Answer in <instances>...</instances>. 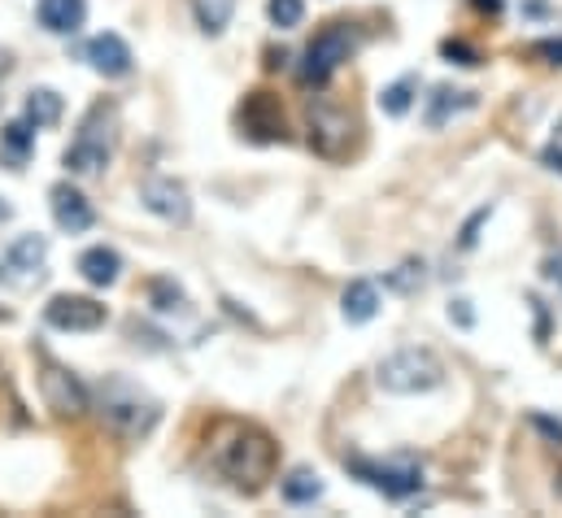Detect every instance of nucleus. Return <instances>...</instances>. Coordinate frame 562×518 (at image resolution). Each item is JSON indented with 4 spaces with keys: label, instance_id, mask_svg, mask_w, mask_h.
<instances>
[{
    "label": "nucleus",
    "instance_id": "nucleus-1",
    "mask_svg": "<svg viewBox=\"0 0 562 518\" xmlns=\"http://www.w3.org/2000/svg\"><path fill=\"white\" fill-rule=\"evenodd\" d=\"M214 471L236 488V493H262L276 475L280 462V444L271 440V431H262L258 423H227L223 436L210 449Z\"/></svg>",
    "mask_w": 562,
    "mask_h": 518
},
{
    "label": "nucleus",
    "instance_id": "nucleus-2",
    "mask_svg": "<svg viewBox=\"0 0 562 518\" xmlns=\"http://www.w3.org/2000/svg\"><path fill=\"white\" fill-rule=\"evenodd\" d=\"M92 409L101 414V423L114 431V436H123V440H144L153 427H157V418H161V405H157V396H148V392L136 384V380H127V375H105L97 392H92Z\"/></svg>",
    "mask_w": 562,
    "mask_h": 518
},
{
    "label": "nucleus",
    "instance_id": "nucleus-3",
    "mask_svg": "<svg viewBox=\"0 0 562 518\" xmlns=\"http://www.w3.org/2000/svg\"><path fill=\"white\" fill-rule=\"evenodd\" d=\"M375 384L393 396H419V392L445 384V362L423 345H406V349H393L389 358H380Z\"/></svg>",
    "mask_w": 562,
    "mask_h": 518
},
{
    "label": "nucleus",
    "instance_id": "nucleus-4",
    "mask_svg": "<svg viewBox=\"0 0 562 518\" xmlns=\"http://www.w3.org/2000/svg\"><path fill=\"white\" fill-rule=\"evenodd\" d=\"M114 127H119V110L92 105L88 119L79 123L75 144L66 148V170L70 174H105V166L114 157Z\"/></svg>",
    "mask_w": 562,
    "mask_h": 518
},
{
    "label": "nucleus",
    "instance_id": "nucleus-5",
    "mask_svg": "<svg viewBox=\"0 0 562 518\" xmlns=\"http://www.w3.org/2000/svg\"><path fill=\"white\" fill-rule=\"evenodd\" d=\"M345 471L353 480H362L367 488L384 493L389 502H406L423 488V466L415 458H397V462H380V458H362V453H345Z\"/></svg>",
    "mask_w": 562,
    "mask_h": 518
},
{
    "label": "nucleus",
    "instance_id": "nucleus-6",
    "mask_svg": "<svg viewBox=\"0 0 562 518\" xmlns=\"http://www.w3.org/2000/svg\"><path fill=\"white\" fill-rule=\"evenodd\" d=\"M353 53H358V31L349 22H327L301 57V83H327Z\"/></svg>",
    "mask_w": 562,
    "mask_h": 518
},
{
    "label": "nucleus",
    "instance_id": "nucleus-7",
    "mask_svg": "<svg viewBox=\"0 0 562 518\" xmlns=\"http://www.w3.org/2000/svg\"><path fill=\"white\" fill-rule=\"evenodd\" d=\"M305 131H310V148L327 161H340L349 153L353 139V114L327 97H310L305 105Z\"/></svg>",
    "mask_w": 562,
    "mask_h": 518
},
{
    "label": "nucleus",
    "instance_id": "nucleus-8",
    "mask_svg": "<svg viewBox=\"0 0 562 518\" xmlns=\"http://www.w3.org/2000/svg\"><path fill=\"white\" fill-rule=\"evenodd\" d=\"M40 396L57 418H83V409H92V392L79 384L75 371H66L61 362H53L48 353H40Z\"/></svg>",
    "mask_w": 562,
    "mask_h": 518
},
{
    "label": "nucleus",
    "instance_id": "nucleus-9",
    "mask_svg": "<svg viewBox=\"0 0 562 518\" xmlns=\"http://www.w3.org/2000/svg\"><path fill=\"white\" fill-rule=\"evenodd\" d=\"M44 258H48V240L44 236H18L0 258V283H9V288L40 283L44 279Z\"/></svg>",
    "mask_w": 562,
    "mask_h": 518
},
{
    "label": "nucleus",
    "instance_id": "nucleus-10",
    "mask_svg": "<svg viewBox=\"0 0 562 518\" xmlns=\"http://www.w3.org/2000/svg\"><path fill=\"white\" fill-rule=\"evenodd\" d=\"M105 305L101 301H92V296H70V292H61V296H53L48 305H44V323L53 327V331H97V327H105Z\"/></svg>",
    "mask_w": 562,
    "mask_h": 518
},
{
    "label": "nucleus",
    "instance_id": "nucleus-11",
    "mask_svg": "<svg viewBox=\"0 0 562 518\" xmlns=\"http://www.w3.org/2000/svg\"><path fill=\"white\" fill-rule=\"evenodd\" d=\"M140 205L153 214V218H161V223H175V227H183L188 218H192V201H188V188L179 183V179H166V174H153V179H144L140 183Z\"/></svg>",
    "mask_w": 562,
    "mask_h": 518
},
{
    "label": "nucleus",
    "instance_id": "nucleus-12",
    "mask_svg": "<svg viewBox=\"0 0 562 518\" xmlns=\"http://www.w3.org/2000/svg\"><path fill=\"white\" fill-rule=\"evenodd\" d=\"M240 127L249 131V139L283 144V139H288V123H283L280 97H271V92H249L245 105H240Z\"/></svg>",
    "mask_w": 562,
    "mask_h": 518
},
{
    "label": "nucleus",
    "instance_id": "nucleus-13",
    "mask_svg": "<svg viewBox=\"0 0 562 518\" xmlns=\"http://www.w3.org/2000/svg\"><path fill=\"white\" fill-rule=\"evenodd\" d=\"M48 205H53V223H57L61 232H70V236H79V232H88V227L97 223L92 201H88L75 183H53V188H48Z\"/></svg>",
    "mask_w": 562,
    "mask_h": 518
},
{
    "label": "nucleus",
    "instance_id": "nucleus-14",
    "mask_svg": "<svg viewBox=\"0 0 562 518\" xmlns=\"http://www.w3.org/2000/svg\"><path fill=\"white\" fill-rule=\"evenodd\" d=\"M88 61H92V70L97 75H105V79H123V75H132V48H127V40L123 35H114V31H105V35H92L88 40Z\"/></svg>",
    "mask_w": 562,
    "mask_h": 518
},
{
    "label": "nucleus",
    "instance_id": "nucleus-15",
    "mask_svg": "<svg viewBox=\"0 0 562 518\" xmlns=\"http://www.w3.org/2000/svg\"><path fill=\"white\" fill-rule=\"evenodd\" d=\"M35 18L53 35H75L83 26V18H88V0H40Z\"/></svg>",
    "mask_w": 562,
    "mask_h": 518
},
{
    "label": "nucleus",
    "instance_id": "nucleus-16",
    "mask_svg": "<svg viewBox=\"0 0 562 518\" xmlns=\"http://www.w3.org/2000/svg\"><path fill=\"white\" fill-rule=\"evenodd\" d=\"M340 314H345V323H371L380 314V288L371 279H353L340 296Z\"/></svg>",
    "mask_w": 562,
    "mask_h": 518
},
{
    "label": "nucleus",
    "instance_id": "nucleus-17",
    "mask_svg": "<svg viewBox=\"0 0 562 518\" xmlns=\"http://www.w3.org/2000/svg\"><path fill=\"white\" fill-rule=\"evenodd\" d=\"M79 274H83L92 288H110V283H119V274H123V258H119L114 249L97 245V249L79 254Z\"/></svg>",
    "mask_w": 562,
    "mask_h": 518
},
{
    "label": "nucleus",
    "instance_id": "nucleus-18",
    "mask_svg": "<svg viewBox=\"0 0 562 518\" xmlns=\"http://www.w3.org/2000/svg\"><path fill=\"white\" fill-rule=\"evenodd\" d=\"M458 110H475V92H453V88H436L431 97H427V114H423V123L431 131H440Z\"/></svg>",
    "mask_w": 562,
    "mask_h": 518
},
{
    "label": "nucleus",
    "instance_id": "nucleus-19",
    "mask_svg": "<svg viewBox=\"0 0 562 518\" xmlns=\"http://www.w3.org/2000/svg\"><path fill=\"white\" fill-rule=\"evenodd\" d=\"M280 493L288 506H314V502L323 497V480H318L310 466H296V471H288V480L280 484Z\"/></svg>",
    "mask_w": 562,
    "mask_h": 518
},
{
    "label": "nucleus",
    "instance_id": "nucleus-20",
    "mask_svg": "<svg viewBox=\"0 0 562 518\" xmlns=\"http://www.w3.org/2000/svg\"><path fill=\"white\" fill-rule=\"evenodd\" d=\"M22 119H26L31 127H53V123H61V97H57L53 88H35V92L26 97Z\"/></svg>",
    "mask_w": 562,
    "mask_h": 518
},
{
    "label": "nucleus",
    "instance_id": "nucleus-21",
    "mask_svg": "<svg viewBox=\"0 0 562 518\" xmlns=\"http://www.w3.org/2000/svg\"><path fill=\"white\" fill-rule=\"evenodd\" d=\"M0 148H4V157H9L13 166H22V161L31 157V148H35V127H31L26 119L4 123V131H0Z\"/></svg>",
    "mask_w": 562,
    "mask_h": 518
},
{
    "label": "nucleus",
    "instance_id": "nucleus-22",
    "mask_svg": "<svg viewBox=\"0 0 562 518\" xmlns=\"http://www.w3.org/2000/svg\"><path fill=\"white\" fill-rule=\"evenodd\" d=\"M192 13H196V26L205 35H223L232 13H236V0H192Z\"/></svg>",
    "mask_w": 562,
    "mask_h": 518
},
{
    "label": "nucleus",
    "instance_id": "nucleus-23",
    "mask_svg": "<svg viewBox=\"0 0 562 518\" xmlns=\"http://www.w3.org/2000/svg\"><path fill=\"white\" fill-rule=\"evenodd\" d=\"M411 105H415V79H397V83H389V88L380 92V110H384L389 119H402Z\"/></svg>",
    "mask_w": 562,
    "mask_h": 518
},
{
    "label": "nucleus",
    "instance_id": "nucleus-24",
    "mask_svg": "<svg viewBox=\"0 0 562 518\" xmlns=\"http://www.w3.org/2000/svg\"><path fill=\"white\" fill-rule=\"evenodd\" d=\"M423 279H427V274H423V261L411 258V261H402L397 270L384 274V288H393V292H402V296H415L423 288Z\"/></svg>",
    "mask_w": 562,
    "mask_h": 518
},
{
    "label": "nucleus",
    "instance_id": "nucleus-25",
    "mask_svg": "<svg viewBox=\"0 0 562 518\" xmlns=\"http://www.w3.org/2000/svg\"><path fill=\"white\" fill-rule=\"evenodd\" d=\"M148 301H153V309H161V314H175V309L188 305V296H183V288H179L175 279H153V283H148Z\"/></svg>",
    "mask_w": 562,
    "mask_h": 518
},
{
    "label": "nucleus",
    "instance_id": "nucleus-26",
    "mask_svg": "<svg viewBox=\"0 0 562 518\" xmlns=\"http://www.w3.org/2000/svg\"><path fill=\"white\" fill-rule=\"evenodd\" d=\"M267 18H271L280 31H292V26H301V18H305V0H267Z\"/></svg>",
    "mask_w": 562,
    "mask_h": 518
},
{
    "label": "nucleus",
    "instance_id": "nucleus-27",
    "mask_svg": "<svg viewBox=\"0 0 562 518\" xmlns=\"http://www.w3.org/2000/svg\"><path fill=\"white\" fill-rule=\"evenodd\" d=\"M440 53H445L449 61H458V66H480V53H475L471 44H462V40H445Z\"/></svg>",
    "mask_w": 562,
    "mask_h": 518
},
{
    "label": "nucleus",
    "instance_id": "nucleus-28",
    "mask_svg": "<svg viewBox=\"0 0 562 518\" xmlns=\"http://www.w3.org/2000/svg\"><path fill=\"white\" fill-rule=\"evenodd\" d=\"M488 218H493V205H484V210H475V218H471V223H467V227H462V240H458V245H462V249H471V245H475V240H480V236H475V232H480V227H484V223H488Z\"/></svg>",
    "mask_w": 562,
    "mask_h": 518
},
{
    "label": "nucleus",
    "instance_id": "nucleus-29",
    "mask_svg": "<svg viewBox=\"0 0 562 518\" xmlns=\"http://www.w3.org/2000/svg\"><path fill=\"white\" fill-rule=\"evenodd\" d=\"M532 53L550 57V66H562V40H541V44H532Z\"/></svg>",
    "mask_w": 562,
    "mask_h": 518
},
{
    "label": "nucleus",
    "instance_id": "nucleus-30",
    "mask_svg": "<svg viewBox=\"0 0 562 518\" xmlns=\"http://www.w3.org/2000/svg\"><path fill=\"white\" fill-rule=\"evenodd\" d=\"M449 318H453L458 327H471V323H475V314H471V301H453V305H449Z\"/></svg>",
    "mask_w": 562,
    "mask_h": 518
},
{
    "label": "nucleus",
    "instance_id": "nucleus-31",
    "mask_svg": "<svg viewBox=\"0 0 562 518\" xmlns=\"http://www.w3.org/2000/svg\"><path fill=\"white\" fill-rule=\"evenodd\" d=\"M532 423H537V427H541V431H546L550 440H559V444H562V423H554V418H546V414H532Z\"/></svg>",
    "mask_w": 562,
    "mask_h": 518
},
{
    "label": "nucleus",
    "instance_id": "nucleus-32",
    "mask_svg": "<svg viewBox=\"0 0 562 518\" xmlns=\"http://www.w3.org/2000/svg\"><path fill=\"white\" fill-rule=\"evenodd\" d=\"M541 270H546V279H550V283H562V249H559V254H550Z\"/></svg>",
    "mask_w": 562,
    "mask_h": 518
},
{
    "label": "nucleus",
    "instance_id": "nucleus-33",
    "mask_svg": "<svg viewBox=\"0 0 562 518\" xmlns=\"http://www.w3.org/2000/svg\"><path fill=\"white\" fill-rule=\"evenodd\" d=\"M546 166H550V170H559V174H562V148H546Z\"/></svg>",
    "mask_w": 562,
    "mask_h": 518
},
{
    "label": "nucleus",
    "instance_id": "nucleus-34",
    "mask_svg": "<svg viewBox=\"0 0 562 518\" xmlns=\"http://www.w3.org/2000/svg\"><path fill=\"white\" fill-rule=\"evenodd\" d=\"M480 13H502V0H471Z\"/></svg>",
    "mask_w": 562,
    "mask_h": 518
},
{
    "label": "nucleus",
    "instance_id": "nucleus-35",
    "mask_svg": "<svg viewBox=\"0 0 562 518\" xmlns=\"http://www.w3.org/2000/svg\"><path fill=\"white\" fill-rule=\"evenodd\" d=\"M0 218H9V205H0Z\"/></svg>",
    "mask_w": 562,
    "mask_h": 518
},
{
    "label": "nucleus",
    "instance_id": "nucleus-36",
    "mask_svg": "<svg viewBox=\"0 0 562 518\" xmlns=\"http://www.w3.org/2000/svg\"><path fill=\"white\" fill-rule=\"evenodd\" d=\"M0 75H4V61H0Z\"/></svg>",
    "mask_w": 562,
    "mask_h": 518
},
{
    "label": "nucleus",
    "instance_id": "nucleus-37",
    "mask_svg": "<svg viewBox=\"0 0 562 518\" xmlns=\"http://www.w3.org/2000/svg\"><path fill=\"white\" fill-rule=\"evenodd\" d=\"M0 318H4V314H0Z\"/></svg>",
    "mask_w": 562,
    "mask_h": 518
}]
</instances>
